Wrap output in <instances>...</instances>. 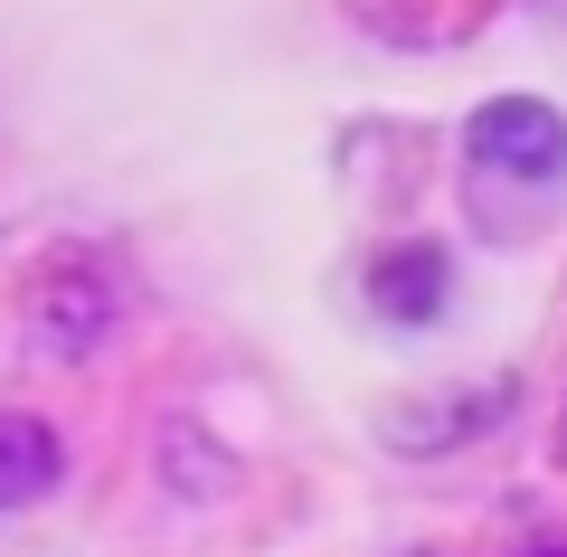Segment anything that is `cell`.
I'll return each mask as SVG.
<instances>
[{
	"instance_id": "cell-1",
	"label": "cell",
	"mask_w": 567,
	"mask_h": 557,
	"mask_svg": "<svg viewBox=\"0 0 567 557\" xmlns=\"http://www.w3.org/2000/svg\"><path fill=\"white\" fill-rule=\"evenodd\" d=\"M29 340H39L48 359H85V350H104L114 340V312H123V293H114V265L104 256H85V246H58V256L29 275Z\"/></svg>"
},
{
	"instance_id": "cell-2",
	"label": "cell",
	"mask_w": 567,
	"mask_h": 557,
	"mask_svg": "<svg viewBox=\"0 0 567 557\" xmlns=\"http://www.w3.org/2000/svg\"><path fill=\"white\" fill-rule=\"evenodd\" d=\"M464 161L483 179H520V189H548L567 179V123L548 114L539 95H502L464 123Z\"/></svg>"
},
{
	"instance_id": "cell-3",
	"label": "cell",
	"mask_w": 567,
	"mask_h": 557,
	"mask_svg": "<svg viewBox=\"0 0 567 557\" xmlns=\"http://www.w3.org/2000/svg\"><path fill=\"white\" fill-rule=\"evenodd\" d=\"M445 293H454V265H445L435 237H406V246H388V256L369 265V302H379V321H398V331H425V321L445 312Z\"/></svg>"
},
{
	"instance_id": "cell-4",
	"label": "cell",
	"mask_w": 567,
	"mask_h": 557,
	"mask_svg": "<svg viewBox=\"0 0 567 557\" xmlns=\"http://www.w3.org/2000/svg\"><path fill=\"white\" fill-rule=\"evenodd\" d=\"M66 482V435L39 406H0V510H29Z\"/></svg>"
},
{
	"instance_id": "cell-5",
	"label": "cell",
	"mask_w": 567,
	"mask_h": 557,
	"mask_svg": "<svg viewBox=\"0 0 567 557\" xmlns=\"http://www.w3.org/2000/svg\"><path fill=\"white\" fill-rule=\"evenodd\" d=\"M520 557H567V538H539V548H520Z\"/></svg>"
},
{
	"instance_id": "cell-6",
	"label": "cell",
	"mask_w": 567,
	"mask_h": 557,
	"mask_svg": "<svg viewBox=\"0 0 567 557\" xmlns=\"http://www.w3.org/2000/svg\"><path fill=\"white\" fill-rule=\"evenodd\" d=\"M398 557H435V548H398Z\"/></svg>"
}]
</instances>
